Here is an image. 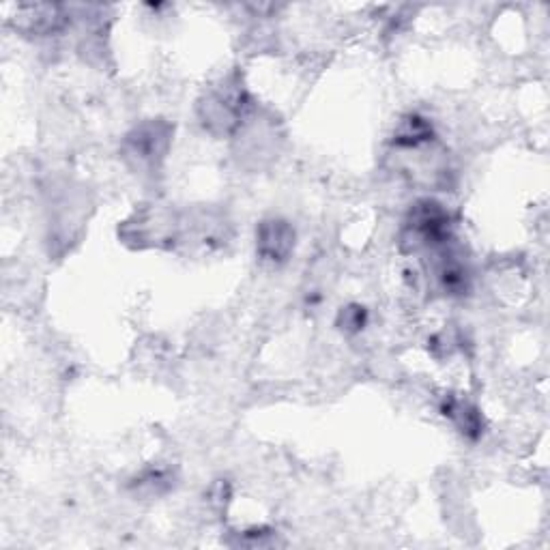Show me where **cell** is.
I'll return each instance as SVG.
<instances>
[{"label":"cell","instance_id":"obj_2","mask_svg":"<svg viewBox=\"0 0 550 550\" xmlns=\"http://www.w3.org/2000/svg\"><path fill=\"white\" fill-rule=\"evenodd\" d=\"M250 114V97L237 80H226L202 99L200 119L211 134H233Z\"/></svg>","mask_w":550,"mask_h":550},{"label":"cell","instance_id":"obj_8","mask_svg":"<svg viewBox=\"0 0 550 550\" xmlns=\"http://www.w3.org/2000/svg\"><path fill=\"white\" fill-rule=\"evenodd\" d=\"M432 138L434 129L426 117H422V114H407V117L398 123L392 142L398 149H419L424 147V144L432 142Z\"/></svg>","mask_w":550,"mask_h":550},{"label":"cell","instance_id":"obj_6","mask_svg":"<svg viewBox=\"0 0 550 550\" xmlns=\"http://www.w3.org/2000/svg\"><path fill=\"white\" fill-rule=\"evenodd\" d=\"M441 411L458 428L462 437L473 441L482 434V428H484L482 413L477 411L471 402L456 396H447L441 404Z\"/></svg>","mask_w":550,"mask_h":550},{"label":"cell","instance_id":"obj_1","mask_svg":"<svg viewBox=\"0 0 550 550\" xmlns=\"http://www.w3.org/2000/svg\"><path fill=\"white\" fill-rule=\"evenodd\" d=\"M452 237V217L437 200H417L411 207L407 220L402 226L404 248L417 250H437Z\"/></svg>","mask_w":550,"mask_h":550},{"label":"cell","instance_id":"obj_7","mask_svg":"<svg viewBox=\"0 0 550 550\" xmlns=\"http://www.w3.org/2000/svg\"><path fill=\"white\" fill-rule=\"evenodd\" d=\"M443 260L434 269V275H437V282L441 286V291L450 297H460L467 295L469 286H471V273L469 267L458 260L452 254L441 256Z\"/></svg>","mask_w":550,"mask_h":550},{"label":"cell","instance_id":"obj_4","mask_svg":"<svg viewBox=\"0 0 550 550\" xmlns=\"http://www.w3.org/2000/svg\"><path fill=\"white\" fill-rule=\"evenodd\" d=\"M256 250L269 263H284L295 250V228L280 217L260 222L256 230Z\"/></svg>","mask_w":550,"mask_h":550},{"label":"cell","instance_id":"obj_9","mask_svg":"<svg viewBox=\"0 0 550 550\" xmlns=\"http://www.w3.org/2000/svg\"><path fill=\"white\" fill-rule=\"evenodd\" d=\"M136 486H138V490H144V492H149V495L157 497L170 488V473L162 471V469L147 471L140 477Z\"/></svg>","mask_w":550,"mask_h":550},{"label":"cell","instance_id":"obj_5","mask_svg":"<svg viewBox=\"0 0 550 550\" xmlns=\"http://www.w3.org/2000/svg\"><path fill=\"white\" fill-rule=\"evenodd\" d=\"M16 26L28 35H52L67 26V16L56 5H26L18 9Z\"/></svg>","mask_w":550,"mask_h":550},{"label":"cell","instance_id":"obj_3","mask_svg":"<svg viewBox=\"0 0 550 550\" xmlns=\"http://www.w3.org/2000/svg\"><path fill=\"white\" fill-rule=\"evenodd\" d=\"M172 127L164 121H147L125 136L123 155L136 170H155L170 147Z\"/></svg>","mask_w":550,"mask_h":550},{"label":"cell","instance_id":"obj_10","mask_svg":"<svg viewBox=\"0 0 550 550\" xmlns=\"http://www.w3.org/2000/svg\"><path fill=\"white\" fill-rule=\"evenodd\" d=\"M366 310L361 306H349L346 310L340 312V327L344 331H349V334H357V331L364 329L366 325Z\"/></svg>","mask_w":550,"mask_h":550}]
</instances>
